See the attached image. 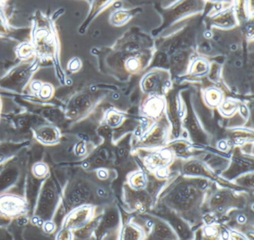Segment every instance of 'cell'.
Returning <instances> with one entry per match:
<instances>
[{
  "mask_svg": "<svg viewBox=\"0 0 254 240\" xmlns=\"http://www.w3.org/2000/svg\"><path fill=\"white\" fill-rule=\"evenodd\" d=\"M195 196V190L191 188L184 187L177 194V201L181 204H189Z\"/></svg>",
  "mask_w": 254,
  "mask_h": 240,
  "instance_id": "obj_4",
  "label": "cell"
},
{
  "mask_svg": "<svg viewBox=\"0 0 254 240\" xmlns=\"http://www.w3.org/2000/svg\"><path fill=\"white\" fill-rule=\"evenodd\" d=\"M127 240H140V234L136 229L127 230Z\"/></svg>",
  "mask_w": 254,
  "mask_h": 240,
  "instance_id": "obj_10",
  "label": "cell"
},
{
  "mask_svg": "<svg viewBox=\"0 0 254 240\" xmlns=\"http://www.w3.org/2000/svg\"><path fill=\"white\" fill-rule=\"evenodd\" d=\"M235 239H236V240H245L243 237H239V236H237V237H236V238Z\"/></svg>",
  "mask_w": 254,
  "mask_h": 240,
  "instance_id": "obj_16",
  "label": "cell"
},
{
  "mask_svg": "<svg viewBox=\"0 0 254 240\" xmlns=\"http://www.w3.org/2000/svg\"><path fill=\"white\" fill-rule=\"evenodd\" d=\"M28 204L23 197L14 194L0 195V216L5 219H17L24 216Z\"/></svg>",
  "mask_w": 254,
  "mask_h": 240,
  "instance_id": "obj_1",
  "label": "cell"
},
{
  "mask_svg": "<svg viewBox=\"0 0 254 240\" xmlns=\"http://www.w3.org/2000/svg\"><path fill=\"white\" fill-rule=\"evenodd\" d=\"M52 92H53V89L50 85H44V86H41V89H40V96L43 98H50Z\"/></svg>",
  "mask_w": 254,
  "mask_h": 240,
  "instance_id": "obj_9",
  "label": "cell"
},
{
  "mask_svg": "<svg viewBox=\"0 0 254 240\" xmlns=\"http://www.w3.org/2000/svg\"><path fill=\"white\" fill-rule=\"evenodd\" d=\"M32 172L35 177H38V178H43L48 174L49 168L47 164L44 163V162H38L34 165Z\"/></svg>",
  "mask_w": 254,
  "mask_h": 240,
  "instance_id": "obj_6",
  "label": "cell"
},
{
  "mask_svg": "<svg viewBox=\"0 0 254 240\" xmlns=\"http://www.w3.org/2000/svg\"><path fill=\"white\" fill-rule=\"evenodd\" d=\"M117 216L115 213H110L106 217V223L108 225H115L117 222Z\"/></svg>",
  "mask_w": 254,
  "mask_h": 240,
  "instance_id": "obj_12",
  "label": "cell"
},
{
  "mask_svg": "<svg viewBox=\"0 0 254 240\" xmlns=\"http://www.w3.org/2000/svg\"><path fill=\"white\" fill-rule=\"evenodd\" d=\"M16 177L17 174L15 172L8 171L7 173H3L0 177V191L8 189V186L15 181Z\"/></svg>",
  "mask_w": 254,
  "mask_h": 240,
  "instance_id": "obj_5",
  "label": "cell"
},
{
  "mask_svg": "<svg viewBox=\"0 0 254 240\" xmlns=\"http://www.w3.org/2000/svg\"><path fill=\"white\" fill-rule=\"evenodd\" d=\"M93 207L88 205L79 206L69 212L62 224V228L76 231L84 228L93 217Z\"/></svg>",
  "mask_w": 254,
  "mask_h": 240,
  "instance_id": "obj_2",
  "label": "cell"
},
{
  "mask_svg": "<svg viewBox=\"0 0 254 240\" xmlns=\"http://www.w3.org/2000/svg\"><path fill=\"white\" fill-rule=\"evenodd\" d=\"M35 137L43 144L53 145L59 141L61 134L56 127L44 125L35 131Z\"/></svg>",
  "mask_w": 254,
  "mask_h": 240,
  "instance_id": "obj_3",
  "label": "cell"
},
{
  "mask_svg": "<svg viewBox=\"0 0 254 240\" xmlns=\"http://www.w3.org/2000/svg\"><path fill=\"white\" fill-rule=\"evenodd\" d=\"M43 228H44V231H45L46 233L50 234V233H53L54 230L56 229V225H55L53 222L47 221V222H45L44 225H43Z\"/></svg>",
  "mask_w": 254,
  "mask_h": 240,
  "instance_id": "obj_11",
  "label": "cell"
},
{
  "mask_svg": "<svg viewBox=\"0 0 254 240\" xmlns=\"http://www.w3.org/2000/svg\"><path fill=\"white\" fill-rule=\"evenodd\" d=\"M78 67H79V65H78V61H72L71 62L70 65H69V68L71 69V70H76V69L78 68Z\"/></svg>",
  "mask_w": 254,
  "mask_h": 240,
  "instance_id": "obj_13",
  "label": "cell"
},
{
  "mask_svg": "<svg viewBox=\"0 0 254 240\" xmlns=\"http://www.w3.org/2000/svg\"><path fill=\"white\" fill-rule=\"evenodd\" d=\"M107 174L105 171H101L99 173V177H101V178H105Z\"/></svg>",
  "mask_w": 254,
  "mask_h": 240,
  "instance_id": "obj_14",
  "label": "cell"
},
{
  "mask_svg": "<svg viewBox=\"0 0 254 240\" xmlns=\"http://www.w3.org/2000/svg\"><path fill=\"white\" fill-rule=\"evenodd\" d=\"M56 240H73V231L67 228H62L56 235Z\"/></svg>",
  "mask_w": 254,
  "mask_h": 240,
  "instance_id": "obj_8",
  "label": "cell"
},
{
  "mask_svg": "<svg viewBox=\"0 0 254 240\" xmlns=\"http://www.w3.org/2000/svg\"><path fill=\"white\" fill-rule=\"evenodd\" d=\"M130 183L135 189H142L146 185V180L142 174H136L130 179Z\"/></svg>",
  "mask_w": 254,
  "mask_h": 240,
  "instance_id": "obj_7",
  "label": "cell"
},
{
  "mask_svg": "<svg viewBox=\"0 0 254 240\" xmlns=\"http://www.w3.org/2000/svg\"><path fill=\"white\" fill-rule=\"evenodd\" d=\"M98 193H99V195H100V196H105V193H106V192H105L104 189H99V190H98Z\"/></svg>",
  "mask_w": 254,
  "mask_h": 240,
  "instance_id": "obj_15",
  "label": "cell"
}]
</instances>
